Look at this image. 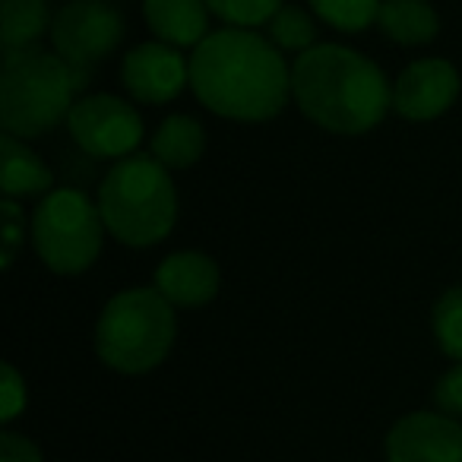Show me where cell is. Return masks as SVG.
Returning <instances> with one entry per match:
<instances>
[{
  "label": "cell",
  "instance_id": "cell-1",
  "mask_svg": "<svg viewBox=\"0 0 462 462\" xmlns=\"http://www.w3.org/2000/svg\"><path fill=\"white\" fill-rule=\"evenodd\" d=\"M190 89L212 115L241 124H263L289 105L291 67L270 35L225 26L193 48Z\"/></svg>",
  "mask_w": 462,
  "mask_h": 462
},
{
  "label": "cell",
  "instance_id": "cell-2",
  "mask_svg": "<svg viewBox=\"0 0 462 462\" xmlns=\"http://www.w3.org/2000/svg\"><path fill=\"white\" fill-rule=\"evenodd\" d=\"M291 98L329 134L358 136L393 108V86L371 58L346 45H314L291 64Z\"/></svg>",
  "mask_w": 462,
  "mask_h": 462
},
{
  "label": "cell",
  "instance_id": "cell-3",
  "mask_svg": "<svg viewBox=\"0 0 462 462\" xmlns=\"http://www.w3.org/2000/svg\"><path fill=\"white\" fill-rule=\"evenodd\" d=\"M105 228L127 247H152L178 222V193L171 174L155 155H127L111 165L98 187Z\"/></svg>",
  "mask_w": 462,
  "mask_h": 462
},
{
  "label": "cell",
  "instance_id": "cell-4",
  "mask_svg": "<svg viewBox=\"0 0 462 462\" xmlns=\"http://www.w3.org/2000/svg\"><path fill=\"white\" fill-rule=\"evenodd\" d=\"M77 89H83V79L58 51H45L39 45L4 51V70H0L4 134L35 140L54 130L70 115Z\"/></svg>",
  "mask_w": 462,
  "mask_h": 462
},
{
  "label": "cell",
  "instance_id": "cell-5",
  "mask_svg": "<svg viewBox=\"0 0 462 462\" xmlns=\"http://www.w3.org/2000/svg\"><path fill=\"white\" fill-rule=\"evenodd\" d=\"M178 336L174 304L159 289H127L105 304L96 352L117 374H149L168 358Z\"/></svg>",
  "mask_w": 462,
  "mask_h": 462
},
{
  "label": "cell",
  "instance_id": "cell-6",
  "mask_svg": "<svg viewBox=\"0 0 462 462\" xmlns=\"http://www.w3.org/2000/svg\"><path fill=\"white\" fill-rule=\"evenodd\" d=\"M105 218L83 190L60 187L42 197L32 216V245L42 263L60 276H79L102 254Z\"/></svg>",
  "mask_w": 462,
  "mask_h": 462
},
{
  "label": "cell",
  "instance_id": "cell-7",
  "mask_svg": "<svg viewBox=\"0 0 462 462\" xmlns=\"http://www.w3.org/2000/svg\"><path fill=\"white\" fill-rule=\"evenodd\" d=\"M124 39V16L108 0H67L54 14L51 42L54 51L77 70V77L89 79V70L115 54Z\"/></svg>",
  "mask_w": 462,
  "mask_h": 462
},
{
  "label": "cell",
  "instance_id": "cell-8",
  "mask_svg": "<svg viewBox=\"0 0 462 462\" xmlns=\"http://www.w3.org/2000/svg\"><path fill=\"white\" fill-rule=\"evenodd\" d=\"M67 127L77 146L96 159H127L143 143V117L134 105L108 92L73 102Z\"/></svg>",
  "mask_w": 462,
  "mask_h": 462
},
{
  "label": "cell",
  "instance_id": "cell-9",
  "mask_svg": "<svg viewBox=\"0 0 462 462\" xmlns=\"http://www.w3.org/2000/svg\"><path fill=\"white\" fill-rule=\"evenodd\" d=\"M121 83L136 102L165 105L190 86V60L168 42H143L124 58Z\"/></svg>",
  "mask_w": 462,
  "mask_h": 462
},
{
  "label": "cell",
  "instance_id": "cell-10",
  "mask_svg": "<svg viewBox=\"0 0 462 462\" xmlns=\"http://www.w3.org/2000/svg\"><path fill=\"white\" fill-rule=\"evenodd\" d=\"M390 462H462V424L447 411H411L386 434Z\"/></svg>",
  "mask_w": 462,
  "mask_h": 462
},
{
  "label": "cell",
  "instance_id": "cell-11",
  "mask_svg": "<svg viewBox=\"0 0 462 462\" xmlns=\"http://www.w3.org/2000/svg\"><path fill=\"white\" fill-rule=\"evenodd\" d=\"M459 98V73L443 58H421L409 64L393 83V111L405 121H434Z\"/></svg>",
  "mask_w": 462,
  "mask_h": 462
},
{
  "label": "cell",
  "instance_id": "cell-12",
  "mask_svg": "<svg viewBox=\"0 0 462 462\" xmlns=\"http://www.w3.org/2000/svg\"><path fill=\"white\" fill-rule=\"evenodd\" d=\"M218 266L212 257L199 251H178L162 260L155 270V289L174 304V308H203L218 295Z\"/></svg>",
  "mask_w": 462,
  "mask_h": 462
},
{
  "label": "cell",
  "instance_id": "cell-13",
  "mask_svg": "<svg viewBox=\"0 0 462 462\" xmlns=\"http://www.w3.org/2000/svg\"><path fill=\"white\" fill-rule=\"evenodd\" d=\"M206 0H143V20L159 42L174 48H197L209 35Z\"/></svg>",
  "mask_w": 462,
  "mask_h": 462
},
{
  "label": "cell",
  "instance_id": "cell-14",
  "mask_svg": "<svg viewBox=\"0 0 462 462\" xmlns=\"http://www.w3.org/2000/svg\"><path fill=\"white\" fill-rule=\"evenodd\" d=\"M0 187L7 199H29V197H48L54 187V174L32 149L26 146V140L14 134L0 136Z\"/></svg>",
  "mask_w": 462,
  "mask_h": 462
},
{
  "label": "cell",
  "instance_id": "cell-15",
  "mask_svg": "<svg viewBox=\"0 0 462 462\" xmlns=\"http://www.w3.org/2000/svg\"><path fill=\"white\" fill-rule=\"evenodd\" d=\"M380 32L405 48L428 45L440 32V16L428 0H383L377 14Z\"/></svg>",
  "mask_w": 462,
  "mask_h": 462
},
{
  "label": "cell",
  "instance_id": "cell-16",
  "mask_svg": "<svg viewBox=\"0 0 462 462\" xmlns=\"http://www.w3.org/2000/svg\"><path fill=\"white\" fill-rule=\"evenodd\" d=\"M206 149V130L197 117L190 115H171L162 121V127L152 136V155L168 168H190Z\"/></svg>",
  "mask_w": 462,
  "mask_h": 462
},
{
  "label": "cell",
  "instance_id": "cell-17",
  "mask_svg": "<svg viewBox=\"0 0 462 462\" xmlns=\"http://www.w3.org/2000/svg\"><path fill=\"white\" fill-rule=\"evenodd\" d=\"M54 16L48 0H0V45L4 51L39 45Z\"/></svg>",
  "mask_w": 462,
  "mask_h": 462
},
{
  "label": "cell",
  "instance_id": "cell-18",
  "mask_svg": "<svg viewBox=\"0 0 462 462\" xmlns=\"http://www.w3.org/2000/svg\"><path fill=\"white\" fill-rule=\"evenodd\" d=\"M266 32H270V42L279 51L304 54L308 48H314V42H317V23L308 10L282 4L279 14L266 23Z\"/></svg>",
  "mask_w": 462,
  "mask_h": 462
},
{
  "label": "cell",
  "instance_id": "cell-19",
  "mask_svg": "<svg viewBox=\"0 0 462 462\" xmlns=\"http://www.w3.org/2000/svg\"><path fill=\"white\" fill-rule=\"evenodd\" d=\"M314 16L329 23L339 32H365L377 23L383 0H308Z\"/></svg>",
  "mask_w": 462,
  "mask_h": 462
},
{
  "label": "cell",
  "instance_id": "cell-20",
  "mask_svg": "<svg viewBox=\"0 0 462 462\" xmlns=\"http://www.w3.org/2000/svg\"><path fill=\"white\" fill-rule=\"evenodd\" d=\"M434 336L447 358L462 365V285L447 289L434 304Z\"/></svg>",
  "mask_w": 462,
  "mask_h": 462
},
{
  "label": "cell",
  "instance_id": "cell-21",
  "mask_svg": "<svg viewBox=\"0 0 462 462\" xmlns=\"http://www.w3.org/2000/svg\"><path fill=\"white\" fill-rule=\"evenodd\" d=\"M206 4H209L212 16H218L225 26L257 29L279 14L285 0H206Z\"/></svg>",
  "mask_w": 462,
  "mask_h": 462
},
{
  "label": "cell",
  "instance_id": "cell-22",
  "mask_svg": "<svg viewBox=\"0 0 462 462\" xmlns=\"http://www.w3.org/2000/svg\"><path fill=\"white\" fill-rule=\"evenodd\" d=\"M4 270H10L23 247V238H26V218H23L20 206L16 199H7L4 197Z\"/></svg>",
  "mask_w": 462,
  "mask_h": 462
},
{
  "label": "cell",
  "instance_id": "cell-23",
  "mask_svg": "<svg viewBox=\"0 0 462 462\" xmlns=\"http://www.w3.org/2000/svg\"><path fill=\"white\" fill-rule=\"evenodd\" d=\"M434 402L440 411L453 418H462V365L449 367L434 386Z\"/></svg>",
  "mask_w": 462,
  "mask_h": 462
},
{
  "label": "cell",
  "instance_id": "cell-24",
  "mask_svg": "<svg viewBox=\"0 0 462 462\" xmlns=\"http://www.w3.org/2000/svg\"><path fill=\"white\" fill-rule=\"evenodd\" d=\"M26 409V380L20 377L14 365H4V424H10L14 418H20V411Z\"/></svg>",
  "mask_w": 462,
  "mask_h": 462
},
{
  "label": "cell",
  "instance_id": "cell-25",
  "mask_svg": "<svg viewBox=\"0 0 462 462\" xmlns=\"http://www.w3.org/2000/svg\"><path fill=\"white\" fill-rule=\"evenodd\" d=\"M0 462H45V459H42V449L29 437L4 430L0 434Z\"/></svg>",
  "mask_w": 462,
  "mask_h": 462
}]
</instances>
